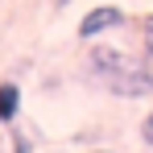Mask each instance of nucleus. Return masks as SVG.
I'll use <instances>...</instances> for the list:
<instances>
[{
  "instance_id": "nucleus-1",
  "label": "nucleus",
  "mask_w": 153,
  "mask_h": 153,
  "mask_svg": "<svg viewBox=\"0 0 153 153\" xmlns=\"http://www.w3.org/2000/svg\"><path fill=\"white\" fill-rule=\"evenodd\" d=\"M91 75L120 100H141L153 91V17L137 29V54H124L116 46H95L87 54Z\"/></svg>"
},
{
  "instance_id": "nucleus-2",
  "label": "nucleus",
  "mask_w": 153,
  "mask_h": 153,
  "mask_svg": "<svg viewBox=\"0 0 153 153\" xmlns=\"http://www.w3.org/2000/svg\"><path fill=\"white\" fill-rule=\"evenodd\" d=\"M124 25H128L124 8H116V4H100V8H91V13L79 21V37H83V42H95V37L116 33V29H124Z\"/></svg>"
},
{
  "instance_id": "nucleus-3",
  "label": "nucleus",
  "mask_w": 153,
  "mask_h": 153,
  "mask_svg": "<svg viewBox=\"0 0 153 153\" xmlns=\"http://www.w3.org/2000/svg\"><path fill=\"white\" fill-rule=\"evenodd\" d=\"M21 116V83H0V124H13Z\"/></svg>"
},
{
  "instance_id": "nucleus-4",
  "label": "nucleus",
  "mask_w": 153,
  "mask_h": 153,
  "mask_svg": "<svg viewBox=\"0 0 153 153\" xmlns=\"http://www.w3.org/2000/svg\"><path fill=\"white\" fill-rule=\"evenodd\" d=\"M141 141H145V145H153V112L145 116V124H141Z\"/></svg>"
},
{
  "instance_id": "nucleus-5",
  "label": "nucleus",
  "mask_w": 153,
  "mask_h": 153,
  "mask_svg": "<svg viewBox=\"0 0 153 153\" xmlns=\"http://www.w3.org/2000/svg\"><path fill=\"white\" fill-rule=\"evenodd\" d=\"M95 153H108V149H95Z\"/></svg>"
}]
</instances>
